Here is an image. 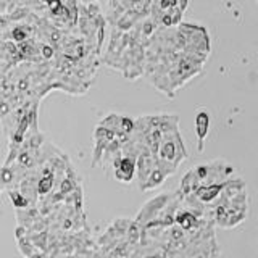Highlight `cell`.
<instances>
[{
  "label": "cell",
  "mask_w": 258,
  "mask_h": 258,
  "mask_svg": "<svg viewBox=\"0 0 258 258\" xmlns=\"http://www.w3.org/2000/svg\"><path fill=\"white\" fill-rule=\"evenodd\" d=\"M113 166H115V176L121 182H131L133 176L136 173V158L129 155H119L113 160Z\"/></svg>",
  "instance_id": "cell-1"
},
{
  "label": "cell",
  "mask_w": 258,
  "mask_h": 258,
  "mask_svg": "<svg viewBox=\"0 0 258 258\" xmlns=\"http://www.w3.org/2000/svg\"><path fill=\"white\" fill-rule=\"evenodd\" d=\"M208 129H210V116L207 111H200L197 113V118H196V133L200 139V144L205 141V137L208 134Z\"/></svg>",
  "instance_id": "cell-2"
}]
</instances>
